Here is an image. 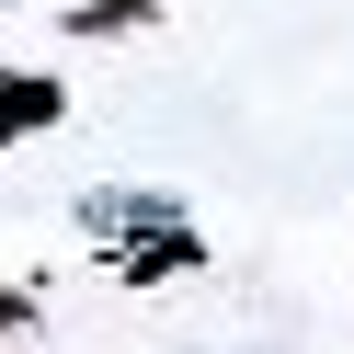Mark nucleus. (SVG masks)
<instances>
[{"mask_svg":"<svg viewBox=\"0 0 354 354\" xmlns=\"http://www.w3.org/2000/svg\"><path fill=\"white\" fill-rule=\"evenodd\" d=\"M46 115H57V80H35V69H0V138H35Z\"/></svg>","mask_w":354,"mask_h":354,"instance_id":"nucleus-1","label":"nucleus"},{"mask_svg":"<svg viewBox=\"0 0 354 354\" xmlns=\"http://www.w3.org/2000/svg\"><path fill=\"white\" fill-rule=\"evenodd\" d=\"M12 320H24V297H0V331H12Z\"/></svg>","mask_w":354,"mask_h":354,"instance_id":"nucleus-2","label":"nucleus"}]
</instances>
